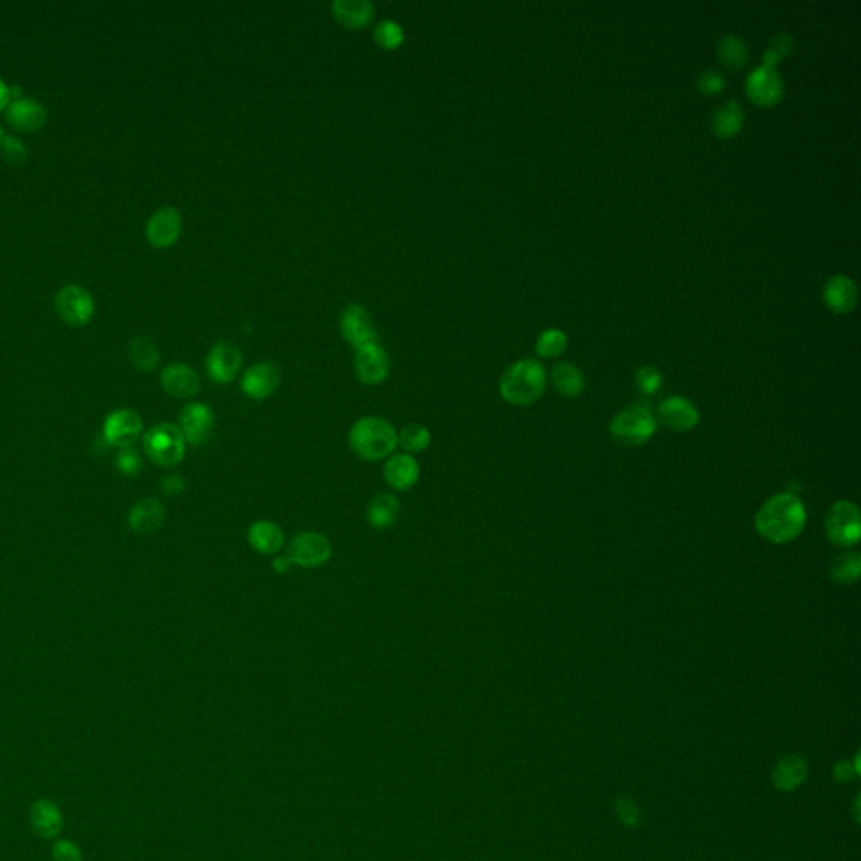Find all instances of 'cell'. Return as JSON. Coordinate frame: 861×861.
I'll return each mask as SVG.
<instances>
[{
    "label": "cell",
    "mask_w": 861,
    "mask_h": 861,
    "mask_svg": "<svg viewBox=\"0 0 861 861\" xmlns=\"http://www.w3.org/2000/svg\"><path fill=\"white\" fill-rule=\"evenodd\" d=\"M806 527V508L794 493H779L755 515V530L764 540L784 546L796 540Z\"/></svg>",
    "instance_id": "1"
},
{
    "label": "cell",
    "mask_w": 861,
    "mask_h": 861,
    "mask_svg": "<svg viewBox=\"0 0 861 861\" xmlns=\"http://www.w3.org/2000/svg\"><path fill=\"white\" fill-rule=\"evenodd\" d=\"M349 446L360 459L381 461L394 455L397 431L387 419L367 415L350 427Z\"/></svg>",
    "instance_id": "2"
},
{
    "label": "cell",
    "mask_w": 861,
    "mask_h": 861,
    "mask_svg": "<svg viewBox=\"0 0 861 861\" xmlns=\"http://www.w3.org/2000/svg\"><path fill=\"white\" fill-rule=\"evenodd\" d=\"M547 377L542 364L534 359L515 362L500 379V394L513 405H528L546 393Z\"/></svg>",
    "instance_id": "3"
},
{
    "label": "cell",
    "mask_w": 861,
    "mask_h": 861,
    "mask_svg": "<svg viewBox=\"0 0 861 861\" xmlns=\"http://www.w3.org/2000/svg\"><path fill=\"white\" fill-rule=\"evenodd\" d=\"M186 437L179 425L170 423L155 425L143 435V449L159 466H177L186 458Z\"/></svg>",
    "instance_id": "4"
},
{
    "label": "cell",
    "mask_w": 861,
    "mask_h": 861,
    "mask_svg": "<svg viewBox=\"0 0 861 861\" xmlns=\"http://www.w3.org/2000/svg\"><path fill=\"white\" fill-rule=\"evenodd\" d=\"M610 431L614 441L622 446H640L653 436L656 419L648 407L634 404L614 415Z\"/></svg>",
    "instance_id": "5"
},
{
    "label": "cell",
    "mask_w": 861,
    "mask_h": 861,
    "mask_svg": "<svg viewBox=\"0 0 861 861\" xmlns=\"http://www.w3.org/2000/svg\"><path fill=\"white\" fill-rule=\"evenodd\" d=\"M826 534L835 546L853 547L858 544L861 534L860 512L855 503L841 500L829 508Z\"/></svg>",
    "instance_id": "6"
},
{
    "label": "cell",
    "mask_w": 861,
    "mask_h": 861,
    "mask_svg": "<svg viewBox=\"0 0 861 861\" xmlns=\"http://www.w3.org/2000/svg\"><path fill=\"white\" fill-rule=\"evenodd\" d=\"M332 552L333 548L325 535L306 530L296 535L292 540L288 559L298 568L316 569L327 564Z\"/></svg>",
    "instance_id": "7"
},
{
    "label": "cell",
    "mask_w": 861,
    "mask_h": 861,
    "mask_svg": "<svg viewBox=\"0 0 861 861\" xmlns=\"http://www.w3.org/2000/svg\"><path fill=\"white\" fill-rule=\"evenodd\" d=\"M55 306L59 318L71 327L87 325L95 315L93 296L77 284H67L56 294Z\"/></svg>",
    "instance_id": "8"
},
{
    "label": "cell",
    "mask_w": 861,
    "mask_h": 861,
    "mask_svg": "<svg viewBox=\"0 0 861 861\" xmlns=\"http://www.w3.org/2000/svg\"><path fill=\"white\" fill-rule=\"evenodd\" d=\"M143 421L140 415L131 409H117L109 413L103 425V441L111 447L123 449L131 447L140 437Z\"/></svg>",
    "instance_id": "9"
},
{
    "label": "cell",
    "mask_w": 861,
    "mask_h": 861,
    "mask_svg": "<svg viewBox=\"0 0 861 861\" xmlns=\"http://www.w3.org/2000/svg\"><path fill=\"white\" fill-rule=\"evenodd\" d=\"M340 332L342 337L345 338L352 347H355V350L377 343V330L372 322L371 313L357 303H352L342 310Z\"/></svg>",
    "instance_id": "10"
},
{
    "label": "cell",
    "mask_w": 861,
    "mask_h": 861,
    "mask_svg": "<svg viewBox=\"0 0 861 861\" xmlns=\"http://www.w3.org/2000/svg\"><path fill=\"white\" fill-rule=\"evenodd\" d=\"M745 89L751 101L764 108L774 107L784 97V83L775 67H755L747 77Z\"/></svg>",
    "instance_id": "11"
},
{
    "label": "cell",
    "mask_w": 861,
    "mask_h": 861,
    "mask_svg": "<svg viewBox=\"0 0 861 861\" xmlns=\"http://www.w3.org/2000/svg\"><path fill=\"white\" fill-rule=\"evenodd\" d=\"M216 417L208 404L190 403L180 411L179 429L186 437V443L192 446H200L208 443L212 435Z\"/></svg>",
    "instance_id": "12"
},
{
    "label": "cell",
    "mask_w": 861,
    "mask_h": 861,
    "mask_svg": "<svg viewBox=\"0 0 861 861\" xmlns=\"http://www.w3.org/2000/svg\"><path fill=\"white\" fill-rule=\"evenodd\" d=\"M354 369L359 381L365 385H379L387 379L391 371V360L387 352L379 343L365 345L355 350Z\"/></svg>",
    "instance_id": "13"
},
{
    "label": "cell",
    "mask_w": 861,
    "mask_h": 861,
    "mask_svg": "<svg viewBox=\"0 0 861 861\" xmlns=\"http://www.w3.org/2000/svg\"><path fill=\"white\" fill-rule=\"evenodd\" d=\"M182 232V218L175 208L165 206L155 210L147 220L145 234L149 242L155 248H170L174 246Z\"/></svg>",
    "instance_id": "14"
},
{
    "label": "cell",
    "mask_w": 861,
    "mask_h": 861,
    "mask_svg": "<svg viewBox=\"0 0 861 861\" xmlns=\"http://www.w3.org/2000/svg\"><path fill=\"white\" fill-rule=\"evenodd\" d=\"M242 367V354L231 342H218L206 359V371L209 377L218 384H230L234 381Z\"/></svg>",
    "instance_id": "15"
},
{
    "label": "cell",
    "mask_w": 861,
    "mask_h": 861,
    "mask_svg": "<svg viewBox=\"0 0 861 861\" xmlns=\"http://www.w3.org/2000/svg\"><path fill=\"white\" fill-rule=\"evenodd\" d=\"M280 385V371L272 362H258L242 374L241 389L254 401L272 397Z\"/></svg>",
    "instance_id": "16"
},
{
    "label": "cell",
    "mask_w": 861,
    "mask_h": 861,
    "mask_svg": "<svg viewBox=\"0 0 861 861\" xmlns=\"http://www.w3.org/2000/svg\"><path fill=\"white\" fill-rule=\"evenodd\" d=\"M382 475H384V480H385L391 490L407 491L411 490L415 483L419 481L421 468H419V463L413 455H407V453H397L395 455L394 453L385 461Z\"/></svg>",
    "instance_id": "17"
},
{
    "label": "cell",
    "mask_w": 861,
    "mask_h": 861,
    "mask_svg": "<svg viewBox=\"0 0 861 861\" xmlns=\"http://www.w3.org/2000/svg\"><path fill=\"white\" fill-rule=\"evenodd\" d=\"M5 120L19 131H36L44 127L47 120V111L43 103L29 97H17L11 99L5 108Z\"/></svg>",
    "instance_id": "18"
},
{
    "label": "cell",
    "mask_w": 861,
    "mask_h": 861,
    "mask_svg": "<svg viewBox=\"0 0 861 861\" xmlns=\"http://www.w3.org/2000/svg\"><path fill=\"white\" fill-rule=\"evenodd\" d=\"M160 384L165 393L175 399H190L200 389V377L186 364L175 362L167 365L160 374Z\"/></svg>",
    "instance_id": "19"
},
{
    "label": "cell",
    "mask_w": 861,
    "mask_h": 861,
    "mask_svg": "<svg viewBox=\"0 0 861 861\" xmlns=\"http://www.w3.org/2000/svg\"><path fill=\"white\" fill-rule=\"evenodd\" d=\"M658 415H660V421L666 427H670L673 431H680V433L693 429L698 425V419H700L697 407L690 403L688 399L680 397V395L668 397L663 403L660 404Z\"/></svg>",
    "instance_id": "20"
},
{
    "label": "cell",
    "mask_w": 861,
    "mask_h": 861,
    "mask_svg": "<svg viewBox=\"0 0 861 861\" xmlns=\"http://www.w3.org/2000/svg\"><path fill=\"white\" fill-rule=\"evenodd\" d=\"M165 508L157 498H142L131 507L128 527L138 535H152L164 525Z\"/></svg>",
    "instance_id": "21"
},
{
    "label": "cell",
    "mask_w": 861,
    "mask_h": 861,
    "mask_svg": "<svg viewBox=\"0 0 861 861\" xmlns=\"http://www.w3.org/2000/svg\"><path fill=\"white\" fill-rule=\"evenodd\" d=\"M823 300L833 313H850L858 303L856 284L848 276L836 274L825 284Z\"/></svg>",
    "instance_id": "22"
},
{
    "label": "cell",
    "mask_w": 861,
    "mask_h": 861,
    "mask_svg": "<svg viewBox=\"0 0 861 861\" xmlns=\"http://www.w3.org/2000/svg\"><path fill=\"white\" fill-rule=\"evenodd\" d=\"M807 773H809V769H807L805 757L796 755V753L785 755L779 763L775 764L774 769H773V784H774L777 791H783V793L794 791L799 785L805 784Z\"/></svg>",
    "instance_id": "23"
},
{
    "label": "cell",
    "mask_w": 861,
    "mask_h": 861,
    "mask_svg": "<svg viewBox=\"0 0 861 861\" xmlns=\"http://www.w3.org/2000/svg\"><path fill=\"white\" fill-rule=\"evenodd\" d=\"M333 17L350 31H359L374 19V5L367 0H335L332 4Z\"/></svg>",
    "instance_id": "24"
},
{
    "label": "cell",
    "mask_w": 861,
    "mask_h": 861,
    "mask_svg": "<svg viewBox=\"0 0 861 861\" xmlns=\"http://www.w3.org/2000/svg\"><path fill=\"white\" fill-rule=\"evenodd\" d=\"M250 546L264 556H273L284 546V532L280 525L270 520H256L248 528Z\"/></svg>",
    "instance_id": "25"
},
{
    "label": "cell",
    "mask_w": 861,
    "mask_h": 861,
    "mask_svg": "<svg viewBox=\"0 0 861 861\" xmlns=\"http://www.w3.org/2000/svg\"><path fill=\"white\" fill-rule=\"evenodd\" d=\"M31 826L41 838H56L63 829V815L49 799H39L31 807Z\"/></svg>",
    "instance_id": "26"
},
{
    "label": "cell",
    "mask_w": 861,
    "mask_h": 861,
    "mask_svg": "<svg viewBox=\"0 0 861 861\" xmlns=\"http://www.w3.org/2000/svg\"><path fill=\"white\" fill-rule=\"evenodd\" d=\"M401 513V502L394 493H377L367 507V522L377 528H391Z\"/></svg>",
    "instance_id": "27"
},
{
    "label": "cell",
    "mask_w": 861,
    "mask_h": 861,
    "mask_svg": "<svg viewBox=\"0 0 861 861\" xmlns=\"http://www.w3.org/2000/svg\"><path fill=\"white\" fill-rule=\"evenodd\" d=\"M745 113L741 103L727 101L712 117V131L719 138H733L743 127Z\"/></svg>",
    "instance_id": "28"
},
{
    "label": "cell",
    "mask_w": 861,
    "mask_h": 861,
    "mask_svg": "<svg viewBox=\"0 0 861 861\" xmlns=\"http://www.w3.org/2000/svg\"><path fill=\"white\" fill-rule=\"evenodd\" d=\"M552 382L557 393L564 397H578L584 389V377L576 365L560 362L552 369Z\"/></svg>",
    "instance_id": "29"
},
{
    "label": "cell",
    "mask_w": 861,
    "mask_h": 861,
    "mask_svg": "<svg viewBox=\"0 0 861 861\" xmlns=\"http://www.w3.org/2000/svg\"><path fill=\"white\" fill-rule=\"evenodd\" d=\"M130 362L142 372H152L159 367L160 352L152 338L135 337L128 347Z\"/></svg>",
    "instance_id": "30"
},
{
    "label": "cell",
    "mask_w": 861,
    "mask_h": 861,
    "mask_svg": "<svg viewBox=\"0 0 861 861\" xmlns=\"http://www.w3.org/2000/svg\"><path fill=\"white\" fill-rule=\"evenodd\" d=\"M861 576V556L858 552H846L831 562L829 578L840 586L855 584Z\"/></svg>",
    "instance_id": "31"
},
{
    "label": "cell",
    "mask_w": 861,
    "mask_h": 861,
    "mask_svg": "<svg viewBox=\"0 0 861 861\" xmlns=\"http://www.w3.org/2000/svg\"><path fill=\"white\" fill-rule=\"evenodd\" d=\"M431 445V433L425 425L419 423H409L403 425L397 433V446L407 455H419Z\"/></svg>",
    "instance_id": "32"
},
{
    "label": "cell",
    "mask_w": 861,
    "mask_h": 861,
    "mask_svg": "<svg viewBox=\"0 0 861 861\" xmlns=\"http://www.w3.org/2000/svg\"><path fill=\"white\" fill-rule=\"evenodd\" d=\"M717 53H719L720 63L731 69H742L749 59L747 46L737 36H723L720 39Z\"/></svg>",
    "instance_id": "33"
},
{
    "label": "cell",
    "mask_w": 861,
    "mask_h": 861,
    "mask_svg": "<svg viewBox=\"0 0 861 861\" xmlns=\"http://www.w3.org/2000/svg\"><path fill=\"white\" fill-rule=\"evenodd\" d=\"M566 347H568V337H566L564 332H560L557 328H550V330L542 332L540 337L537 340V343H535L537 354L544 359L559 357L566 350Z\"/></svg>",
    "instance_id": "34"
},
{
    "label": "cell",
    "mask_w": 861,
    "mask_h": 861,
    "mask_svg": "<svg viewBox=\"0 0 861 861\" xmlns=\"http://www.w3.org/2000/svg\"><path fill=\"white\" fill-rule=\"evenodd\" d=\"M404 29L399 22L384 21L375 27L374 31V39L382 49L385 51H394L401 47L404 43Z\"/></svg>",
    "instance_id": "35"
},
{
    "label": "cell",
    "mask_w": 861,
    "mask_h": 861,
    "mask_svg": "<svg viewBox=\"0 0 861 861\" xmlns=\"http://www.w3.org/2000/svg\"><path fill=\"white\" fill-rule=\"evenodd\" d=\"M794 49V39L789 34H777L771 41L769 49L764 53L763 66L774 67L783 57L791 55Z\"/></svg>",
    "instance_id": "36"
},
{
    "label": "cell",
    "mask_w": 861,
    "mask_h": 861,
    "mask_svg": "<svg viewBox=\"0 0 861 861\" xmlns=\"http://www.w3.org/2000/svg\"><path fill=\"white\" fill-rule=\"evenodd\" d=\"M115 465H117V469L120 471L121 475L133 478L142 469V458L133 447H123V449H118V453H117Z\"/></svg>",
    "instance_id": "37"
},
{
    "label": "cell",
    "mask_w": 861,
    "mask_h": 861,
    "mask_svg": "<svg viewBox=\"0 0 861 861\" xmlns=\"http://www.w3.org/2000/svg\"><path fill=\"white\" fill-rule=\"evenodd\" d=\"M636 385L646 395H653L661 389L663 375L658 369H654L651 365H646V367H641L640 371L636 372Z\"/></svg>",
    "instance_id": "38"
},
{
    "label": "cell",
    "mask_w": 861,
    "mask_h": 861,
    "mask_svg": "<svg viewBox=\"0 0 861 861\" xmlns=\"http://www.w3.org/2000/svg\"><path fill=\"white\" fill-rule=\"evenodd\" d=\"M616 815L624 826L634 828L640 823V807L631 797H616Z\"/></svg>",
    "instance_id": "39"
},
{
    "label": "cell",
    "mask_w": 861,
    "mask_h": 861,
    "mask_svg": "<svg viewBox=\"0 0 861 861\" xmlns=\"http://www.w3.org/2000/svg\"><path fill=\"white\" fill-rule=\"evenodd\" d=\"M0 149H2L4 159L11 165L22 164V162L26 160V157H27L26 145L22 143L21 138L12 137V135H5V137H4Z\"/></svg>",
    "instance_id": "40"
},
{
    "label": "cell",
    "mask_w": 861,
    "mask_h": 861,
    "mask_svg": "<svg viewBox=\"0 0 861 861\" xmlns=\"http://www.w3.org/2000/svg\"><path fill=\"white\" fill-rule=\"evenodd\" d=\"M697 87L698 91L703 93L705 97H712V95H717L725 87V79L720 75L719 71L707 69L698 77Z\"/></svg>",
    "instance_id": "41"
},
{
    "label": "cell",
    "mask_w": 861,
    "mask_h": 861,
    "mask_svg": "<svg viewBox=\"0 0 861 861\" xmlns=\"http://www.w3.org/2000/svg\"><path fill=\"white\" fill-rule=\"evenodd\" d=\"M53 858L55 861H81L83 855L77 843L69 840L56 841L53 846Z\"/></svg>",
    "instance_id": "42"
},
{
    "label": "cell",
    "mask_w": 861,
    "mask_h": 861,
    "mask_svg": "<svg viewBox=\"0 0 861 861\" xmlns=\"http://www.w3.org/2000/svg\"><path fill=\"white\" fill-rule=\"evenodd\" d=\"M860 755L855 757L853 764L850 761H840L833 769V775L838 783H850L856 775H860Z\"/></svg>",
    "instance_id": "43"
},
{
    "label": "cell",
    "mask_w": 861,
    "mask_h": 861,
    "mask_svg": "<svg viewBox=\"0 0 861 861\" xmlns=\"http://www.w3.org/2000/svg\"><path fill=\"white\" fill-rule=\"evenodd\" d=\"M160 488L167 497H177L186 491V481L179 475H169L160 481Z\"/></svg>",
    "instance_id": "44"
},
{
    "label": "cell",
    "mask_w": 861,
    "mask_h": 861,
    "mask_svg": "<svg viewBox=\"0 0 861 861\" xmlns=\"http://www.w3.org/2000/svg\"><path fill=\"white\" fill-rule=\"evenodd\" d=\"M11 87H7V83L0 77V111H5L7 105L11 103Z\"/></svg>",
    "instance_id": "45"
},
{
    "label": "cell",
    "mask_w": 861,
    "mask_h": 861,
    "mask_svg": "<svg viewBox=\"0 0 861 861\" xmlns=\"http://www.w3.org/2000/svg\"><path fill=\"white\" fill-rule=\"evenodd\" d=\"M292 566H293V564H292V560L288 559V556L276 557V559H273V562H272V568H273V570L276 572V574H284V572H288Z\"/></svg>",
    "instance_id": "46"
},
{
    "label": "cell",
    "mask_w": 861,
    "mask_h": 861,
    "mask_svg": "<svg viewBox=\"0 0 861 861\" xmlns=\"http://www.w3.org/2000/svg\"><path fill=\"white\" fill-rule=\"evenodd\" d=\"M858 811H860V796L856 797V801H855V813H856V815H855V819H856V823H860V815H858Z\"/></svg>",
    "instance_id": "47"
},
{
    "label": "cell",
    "mask_w": 861,
    "mask_h": 861,
    "mask_svg": "<svg viewBox=\"0 0 861 861\" xmlns=\"http://www.w3.org/2000/svg\"><path fill=\"white\" fill-rule=\"evenodd\" d=\"M4 137H5V133H4V128H2V125H0V145H2V140H4Z\"/></svg>",
    "instance_id": "48"
}]
</instances>
